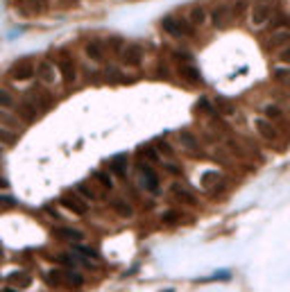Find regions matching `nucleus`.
I'll return each mask as SVG.
<instances>
[{
    "mask_svg": "<svg viewBox=\"0 0 290 292\" xmlns=\"http://www.w3.org/2000/svg\"><path fill=\"white\" fill-rule=\"evenodd\" d=\"M54 66H57V73H59V79L64 82L66 89H73V86L79 84V64L75 59V55L66 48H57L52 57Z\"/></svg>",
    "mask_w": 290,
    "mask_h": 292,
    "instance_id": "1",
    "label": "nucleus"
},
{
    "mask_svg": "<svg viewBox=\"0 0 290 292\" xmlns=\"http://www.w3.org/2000/svg\"><path fill=\"white\" fill-rule=\"evenodd\" d=\"M172 143L177 145V149L182 154H186L188 158H209V152L204 147V141L200 139V134H195L193 129L184 127V129H177L175 134H172Z\"/></svg>",
    "mask_w": 290,
    "mask_h": 292,
    "instance_id": "2",
    "label": "nucleus"
},
{
    "mask_svg": "<svg viewBox=\"0 0 290 292\" xmlns=\"http://www.w3.org/2000/svg\"><path fill=\"white\" fill-rule=\"evenodd\" d=\"M134 177H136V188L141 193H148L152 197L161 193V179H159V172L154 170L152 163H145L138 158L134 163Z\"/></svg>",
    "mask_w": 290,
    "mask_h": 292,
    "instance_id": "3",
    "label": "nucleus"
},
{
    "mask_svg": "<svg viewBox=\"0 0 290 292\" xmlns=\"http://www.w3.org/2000/svg\"><path fill=\"white\" fill-rule=\"evenodd\" d=\"M159 27L166 32L170 39H177V41H188L195 36V27L188 23L186 16H179V14H168L159 20Z\"/></svg>",
    "mask_w": 290,
    "mask_h": 292,
    "instance_id": "4",
    "label": "nucleus"
},
{
    "mask_svg": "<svg viewBox=\"0 0 290 292\" xmlns=\"http://www.w3.org/2000/svg\"><path fill=\"white\" fill-rule=\"evenodd\" d=\"M277 14V7L272 5L270 0H259L254 5H250V11H247V20H250V27L252 30H266L268 23L275 18Z\"/></svg>",
    "mask_w": 290,
    "mask_h": 292,
    "instance_id": "5",
    "label": "nucleus"
},
{
    "mask_svg": "<svg viewBox=\"0 0 290 292\" xmlns=\"http://www.w3.org/2000/svg\"><path fill=\"white\" fill-rule=\"evenodd\" d=\"M118 64L123 66V68L138 70L143 64H145V45L138 43V41L125 43V48L120 50V55H118Z\"/></svg>",
    "mask_w": 290,
    "mask_h": 292,
    "instance_id": "6",
    "label": "nucleus"
},
{
    "mask_svg": "<svg viewBox=\"0 0 290 292\" xmlns=\"http://www.w3.org/2000/svg\"><path fill=\"white\" fill-rule=\"evenodd\" d=\"M227 186H229V181H227L225 172H220V170H204V172L200 174V190L207 195H220L227 190Z\"/></svg>",
    "mask_w": 290,
    "mask_h": 292,
    "instance_id": "7",
    "label": "nucleus"
},
{
    "mask_svg": "<svg viewBox=\"0 0 290 292\" xmlns=\"http://www.w3.org/2000/svg\"><path fill=\"white\" fill-rule=\"evenodd\" d=\"M168 195H170L172 202L182 204V206H188V208L200 206V199H197L195 190L188 183H182L179 179H172V183L168 186Z\"/></svg>",
    "mask_w": 290,
    "mask_h": 292,
    "instance_id": "8",
    "label": "nucleus"
},
{
    "mask_svg": "<svg viewBox=\"0 0 290 292\" xmlns=\"http://www.w3.org/2000/svg\"><path fill=\"white\" fill-rule=\"evenodd\" d=\"M252 125H254V134L259 136L263 143L277 145L281 141V129H279V125H275L272 120L263 118V116H256Z\"/></svg>",
    "mask_w": 290,
    "mask_h": 292,
    "instance_id": "9",
    "label": "nucleus"
},
{
    "mask_svg": "<svg viewBox=\"0 0 290 292\" xmlns=\"http://www.w3.org/2000/svg\"><path fill=\"white\" fill-rule=\"evenodd\" d=\"M34 70H36V59L34 57H20L7 70V77H11L14 82H30L34 79Z\"/></svg>",
    "mask_w": 290,
    "mask_h": 292,
    "instance_id": "10",
    "label": "nucleus"
},
{
    "mask_svg": "<svg viewBox=\"0 0 290 292\" xmlns=\"http://www.w3.org/2000/svg\"><path fill=\"white\" fill-rule=\"evenodd\" d=\"M34 77H36V82H39L41 86H45V89H52V86L59 82V73H57V66H54V61L48 59V57H41V59L36 61Z\"/></svg>",
    "mask_w": 290,
    "mask_h": 292,
    "instance_id": "11",
    "label": "nucleus"
},
{
    "mask_svg": "<svg viewBox=\"0 0 290 292\" xmlns=\"http://www.w3.org/2000/svg\"><path fill=\"white\" fill-rule=\"evenodd\" d=\"M172 68H175V75H177L186 86H202L204 84V77H202L195 59L193 61H177V64H172Z\"/></svg>",
    "mask_w": 290,
    "mask_h": 292,
    "instance_id": "12",
    "label": "nucleus"
},
{
    "mask_svg": "<svg viewBox=\"0 0 290 292\" xmlns=\"http://www.w3.org/2000/svg\"><path fill=\"white\" fill-rule=\"evenodd\" d=\"M57 204H59L64 211H68L70 215H75V218H86V215H89V206H91V204L84 202V199L79 197L75 190H70V193H64Z\"/></svg>",
    "mask_w": 290,
    "mask_h": 292,
    "instance_id": "13",
    "label": "nucleus"
},
{
    "mask_svg": "<svg viewBox=\"0 0 290 292\" xmlns=\"http://www.w3.org/2000/svg\"><path fill=\"white\" fill-rule=\"evenodd\" d=\"M82 52H84V57H86L91 64H95V66H104L109 61V55H107V50H104V45H102V39L84 41Z\"/></svg>",
    "mask_w": 290,
    "mask_h": 292,
    "instance_id": "14",
    "label": "nucleus"
},
{
    "mask_svg": "<svg viewBox=\"0 0 290 292\" xmlns=\"http://www.w3.org/2000/svg\"><path fill=\"white\" fill-rule=\"evenodd\" d=\"M14 114L18 116L25 125H32V123H36V120L43 116V111H41L30 98H25V95H23V98H18V102H16Z\"/></svg>",
    "mask_w": 290,
    "mask_h": 292,
    "instance_id": "15",
    "label": "nucleus"
},
{
    "mask_svg": "<svg viewBox=\"0 0 290 292\" xmlns=\"http://www.w3.org/2000/svg\"><path fill=\"white\" fill-rule=\"evenodd\" d=\"M52 238H57L59 243L66 245H79L86 240L82 229L77 227H70V224H59V227H52Z\"/></svg>",
    "mask_w": 290,
    "mask_h": 292,
    "instance_id": "16",
    "label": "nucleus"
},
{
    "mask_svg": "<svg viewBox=\"0 0 290 292\" xmlns=\"http://www.w3.org/2000/svg\"><path fill=\"white\" fill-rule=\"evenodd\" d=\"M129 168H132V156L129 152H120L113 154L111 158L107 161V170L113 174L116 179H125L129 174Z\"/></svg>",
    "mask_w": 290,
    "mask_h": 292,
    "instance_id": "17",
    "label": "nucleus"
},
{
    "mask_svg": "<svg viewBox=\"0 0 290 292\" xmlns=\"http://www.w3.org/2000/svg\"><path fill=\"white\" fill-rule=\"evenodd\" d=\"M231 9L227 2H218V5H213L211 9H209V25L211 27H216V30H225V27H229L231 23Z\"/></svg>",
    "mask_w": 290,
    "mask_h": 292,
    "instance_id": "18",
    "label": "nucleus"
},
{
    "mask_svg": "<svg viewBox=\"0 0 290 292\" xmlns=\"http://www.w3.org/2000/svg\"><path fill=\"white\" fill-rule=\"evenodd\" d=\"M288 43H290V20L286 25H281L279 30L268 32L266 41H263L266 50H270V52H277L279 48H284V45H288Z\"/></svg>",
    "mask_w": 290,
    "mask_h": 292,
    "instance_id": "19",
    "label": "nucleus"
},
{
    "mask_svg": "<svg viewBox=\"0 0 290 292\" xmlns=\"http://www.w3.org/2000/svg\"><path fill=\"white\" fill-rule=\"evenodd\" d=\"M25 98H30L32 102H34L36 107H39V109L43 111V114L50 109V107H52L54 102H57V100H54V95L50 93V91L45 89V86H41L39 82H36V86H32V89L27 91V93H25Z\"/></svg>",
    "mask_w": 290,
    "mask_h": 292,
    "instance_id": "20",
    "label": "nucleus"
},
{
    "mask_svg": "<svg viewBox=\"0 0 290 292\" xmlns=\"http://www.w3.org/2000/svg\"><path fill=\"white\" fill-rule=\"evenodd\" d=\"M75 193L79 195V197L84 199V202H89V204H98V202H102L104 199V193L102 190L95 186L93 181H77L75 183Z\"/></svg>",
    "mask_w": 290,
    "mask_h": 292,
    "instance_id": "21",
    "label": "nucleus"
},
{
    "mask_svg": "<svg viewBox=\"0 0 290 292\" xmlns=\"http://www.w3.org/2000/svg\"><path fill=\"white\" fill-rule=\"evenodd\" d=\"M259 111H261L259 116L272 120L275 125H284L286 120H288V114H286V109L281 107V102H272V100H270V102H263L259 107Z\"/></svg>",
    "mask_w": 290,
    "mask_h": 292,
    "instance_id": "22",
    "label": "nucleus"
},
{
    "mask_svg": "<svg viewBox=\"0 0 290 292\" xmlns=\"http://www.w3.org/2000/svg\"><path fill=\"white\" fill-rule=\"evenodd\" d=\"M102 82L104 84H127L132 79H129V75L123 70V66L104 64L102 66Z\"/></svg>",
    "mask_w": 290,
    "mask_h": 292,
    "instance_id": "23",
    "label": "nucleus"
},
{
    "mask_svg": "<svg viewBox=\"0 0 290 292\" xmlns=\"http://www.w3.org/2000/svg\"><path fill=\"white\" fill-rule=\"evenodd\" d=\"M186 18H188V23H191L195 30H202V27H207L209 25V9L202 5V2H195V5L188 7Z\"/></svg>",
    "mask_w": 290,
    "mask_h": 292,
    "instance_id": "24",
    "label": "nucleus"
},
{
    "mask_svg": "<svg viewBox=\"0 0 290 292\" xmlns=\"http://www.w3.org/2000/svg\"><path fill=\"white\" fill-rule=\"evenodd\" d=\"M109 208H111L113 213L118 215V218H123V220L134 218V213H136V211H134V204L129 202L127 197H118V195L109 199Z\"/></svg>",
    "mask_w": 290,
    "mask_h": 292,
    "instance_id": "25",
    "label": "nucleus"
},
{
    "mask_svg": "<svg viewBox=\"0 0 290 292\" xmlns=\"http://www.w3.org/2000/svg\"><path fill=\"white\" fill-rule=\"evenodd\" d=\"M91 181H93L95 186L102 190V193H113V190H116V177H113L107 168H104V170H95V172L91 174Z\"/></svg>",
    "mask_w": 290,
    "mask_h": 292,
    "instance_id": "26",
    "label": "nucleus"
},
{
    "mask_svg": "<svg viewBox=\"0 0 290 292\" xmlns=\"http://www.w3.org/2000/svg\"><path fill=\"white\" fill-rule=\"evenodd\" d=\"M7 281H9V286L16 288V290H27V288H32V283H34V274H32L30 270H14V272L7 277Z\"/></svg>",
    "mask_w": 290,
    "mask_h": 292,
    "instance_id": "27",
    "label": "nucleus"
},
{
    "mask_svg": "<svg viewBox=\"0 0 290 292\" xmlns=\"http://www.w3.org/2000/svg\"><path fill=\"white\" fill-rule=\"evenodd\" d=\"M195 114L200 116L202 120H211V118H218V116H220L218 114V109H216V104H213V100L207 98V95H202V98L195 102Z\"/></svg>",
    "mask_w": 290,
    "mask_h": 292,
    "instance_id": "28",
    "label": "nucleus"
},
{
    "mask_svg": "<svg viewBox=\"0 0 290 292\" xmlns=\"http://www.w3.org/2000/svg\"><path fill=\"white\" fill-rule=\"evenodd\" d=\"M184 220H186V213H184L182 208H177V206L163 208L161 215H159V222H161L163 227H177V224H182Z\"/></svg>",
    "mask_w": 290,
    "mask_h": 292,
    "instance_id": "29",
    "label": "nucleus"
},
{
    "mask_svg": "<svg viewBox=\"0 0 290 292\" xmlns=\"http://www.w3.org/2000/svg\"><path fill=\"white\" fill-rule=\"evenodd\" d=\"M152 143H154V147H157L161 161H166V158H177V145L172 143L170 139H163V136H159V139L152 141Z\"/></svg>",
    "mask_w": 290,
    "mask_h": 292,
    "instance_id": "30",
    "label": "nucleus"
},
{
    "mask_svg": "<svg viewBox=\"0 0 290 292\" xmlns=\"http://www.w3.org/2000/svg\"><path fill=\"white\" fill-rule=\"evenodd\" d=\"M136 156L141 158V161H145V163H152V165L161 163V156H159V152H157V147H154V143H143V145H138Z\"/></svg>",
    "mask_w": 290,
    "mask_h": 292,
    "instance_id": "31",
    "label": "nucleus"
},
{
    "mask_svg": "<svg viewBox=\"0 0 290 292\" xmlns=\"http://www.w3.org/2000/svg\"><path fill=\"white\" fill-rule=\"evenodd\" d=\"M125 43H127V41H125L123 36H118V34H109V36H104L102 39V45H104V50H107V55L116 57V59H118L120 50L125 48Z\"/></svg>",
    "mask_w": 290,
    "mask_h": 292,
    "instance_id": "32",
    "label": "nucleus"
},
{
    "mask_svg": "<svg viewBox=\"0 0 290 292\" xmlns=\"http://www.w3.org/2000/svg\"><path fill=\"white\" fill-rule=\"evenodd\" d=\"M211 100H213V104H216L218 114H220L222 118H231V116H236V114H238L236 104L231 102V100L222 98V95H216V98H211Z\"/></svg>",
    "mask_w": 290,
    "mask_h": 292,
    "instance_id": "33",
    "label": "nucleus"
},
{
    "mask_svg": "<svg viewBox=\"0 0 290 292\" xmlns=\"http://www.w3.org/2000/svg\"><path fill=\"white\" fill-rule=\"evenodd\" d=\"M86 283L84 274L79 270H68L64 268V288H73V290H79V288Z\"/></svg>",
    "mask_w": 290,
    "mask_h": 292,
    "instance_id": "34",
    "label": "nucleus"
},
{
    "mask_svg": "<svg viewBox=\"0 0 290 292\" xmlns=\"http://www.w3.org/2000/svg\"><path fill=\"white\" fill-rule=\"evenodd\" d=\"M159 165H161V172L168 174V177H172V179L184 177V165L179 163L177 158H166V161H161Z\"/></svg>",
    "mask_w": 290,
    "mask_h": 292,
    "instance_id": "35",
    "label": "nucleus"
},
{
    "mask_svg": "<svg viewBox=\"0 0 290 292\" xmlns=\"http://www.w3.org/2000/svg\"><path fill=\"white\" fill-rule=\"evenodd\" d=\"M43 281L50 288H64V268H50L43 272Z\"/></svg>",
    "mask_w": 290,
    "mask_h": 292,
    "instance_id": "36",
    "label": "nucleus"
},
{
    "mask_svg": "<svg viewBox=\"0 0 290 292\" xmlns=\"http://www.w3.org/2000/svg\"><path fill=\"white\" fill-rule=\"evenodd\" d=\"M20 139V132H14V129L0 125V147H14Z\"/></svg>",
    "mask_w": 290,
    "mask_h": 292,
    "instance_id": "37",
    "label": "nucleus"
},
{
    "mask_svg": "<svg viewBox=\"0 0 290 292\" xmlns=\"http://www.w3.org/2000/svg\"><path fill=\"white\" fill-rule=\"evenodd\" d=\"M16 102H18L16 93H11V91L5 89V86H0V111H14Z\"/></svg>",
    "mask_w": 290,
    "mask_h": 292,
    "instance_id": "38",
    "label": "nucleus"
},
{
    "mask_svg": "<svg viewBox=\"0 0 290 292\" xmlns=\"http://www.w3.org/2000/svg\"><path fill=\"white\" fill-rule=\"evenodd\" d=\"M0 125H5V127L14 129V132H20L25 127V123L14 114V111H0Z\"/></svg>",
    "mask_w": 290,
    "mask_h": 292,
    "instance_id": "39",
    "label": "nucleus"
},
{
    "mask_svg": "<svg viewBox=\"0 0 290 292\" xmlns=\"http://www.w3.org/2000/svg\"><path fill=\"white\" fill-rule=\"evenodd\" d=\"M229 9H231V18L241 20V18H245V14L250 11V2H247V0H234L229 5Z\"/></svg>",
    "mask_w": 290,
    "mask_h": 292,
    "instance_id": "40",
    "label": "nucleus"
},
{
    "mask_svg": "<svg viewBox=\"0 0 290 292\" xmlns=\"http://www.w3.org/2000/svg\"><path fill=\"white\" fill-rule=\"evenodd\" d=\"M275 61H277V64H286V66H290V43L277 50V52H275Z\"/></svg>",
    "mask_w": 290,
    "mask_h": 292,
    "instance_id": "41",
    "label": "nucleus"
},
{
    "mask_svg": "<svg viewBox=\"0 0 290 292\" xmlns=\"http://www.w3.org/2000/svg\"><path fill=\"white\" fill-rule=\"evenodd\" d=\"M25 9L30 14H41L45 9V0H25Z\"/></svg>",
    "mask_w": 290,
    "mask_h": 292,
    "instance_id": "42",
    "label": "nucleus"
},
{
    "mask_svg": "<svg viewBox=\"0 0 290 292\" xmlns=\"http://www.w3.org/2000/svg\"><path fill=\"white\" fill-rule=\"evenodd\" d=\"M0 206L14 208V206H16V199H14V197H9V195H2V197H0Z\"/></svg>",
    "mask_w": 290,
    "mask_h": 292,
    "instance_id": "43",
    "label": "nucleus"
},
{
    "mask_svg": "<svg viewBox=\"0 0 290 292\" xmlns=\"http://www.w3.org/2000/svg\"><path fill=\"white\" fill-rule=\"evenodd\" d=\"M0 261H5V247L0 245Z\"/></svg>",
    "mask_w": 290,
    "mask_h": 292,
    "instance_id": "44",
    "label": "nucleus"
},
{
    "mask_svg": "<svg viewBox=\"0 0 290 292\" xmlns=\"http://www.w3.org/2000/svg\"><path fill=\"white\" fill-rule=\"evenodd\" d=\"M286 102L290 104V86H288V91H286Z\"/></svg>",
    "mask_w": 290,
    "mask_h": 292,
    "instance_id": "45",
    "label": "nucleus"
},
{
    "mask_svg": "<svg viewBox=\"0 0 290 292\" xmlns=\"http://www.w3.org/2000/svg\"><path fill=\"white\" fill-rule=\"evenodd\" d=\"M0 188H7V181H5V179H0Z\"/></svg>",
    "mask_w": 290,
    "mask_h": 292,
    "instance_id": "46",
    "label": "nucleus"
},
{
    "mask_svg": "<svg viewBox=\"0 0 290 292\" xmlns=\"http://www.w3.org/2000/svg\"><path fill=\"white\" fill-rule=\"evenodd\" d=\"M68 2H70V5H77V2H79V0H68Z\"/></svg>",
    "mask_w": 290,
    "mask_h": 292,
    "instance_id": "47",
    "label": "nucleus"
},
{
    "mask_svg": "<svg viewBox=\"0 0 290 292\" xmlns=\"http://www.w3.org/2000/svg\"><path fill=\"white\" fill-rule=\"evenodd\" d=\"M23 2H25V0H23Z\"/></svg>",
    "mask_w": 290,
    "mask_h": 292,
    "instance_id": "48",
    "label": "nucleus"
}]
</instances>
